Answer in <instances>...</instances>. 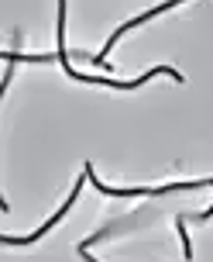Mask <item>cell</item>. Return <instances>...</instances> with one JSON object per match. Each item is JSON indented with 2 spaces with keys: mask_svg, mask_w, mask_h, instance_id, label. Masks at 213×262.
Returning <instances> with one entry per match:
<instances>
[{
  "mask_svg": "<svg viewBox=\"0 0 213 262\" xmlns=\"http://www.w3.org/2000/svg\"><path fill=\"white\" fill-rule=\"evenodd\" d=\"M83 180H86V169H83V176H79V183H76V190H72V193L66 196V204H62V210H55V214H52V217H48V221H45V224H41L38 231H31V235H28V238H4V245H31V242H38V238L45 235V231H52L55 224L62 221V214H66V210L72 207V200L79 196V190H83Z\"/></svg>",
  "mask_w": 213,
  "mask_h": 262,
  "instance_id": "obj_2",
  "label": "cell"
},
{
  "mask_svg": "<svg viewBox=\"0 0 213 262\" xmlns=\"http://www.w3.org/2000/svg\"><path fill=\"white\" fill-rule=\"evenodd\" d=\"M175 4H186V0H165V4H158V7H151V11L138 14V17H134V21H127V25H120L117 31H114V35H110V41H107V45H103V52L96 55L93 62H96V66H107V55H110V49H114V45H117V38H120V35H124V31H131V28L145 25V21H151V17H158V14H165V11H172Z\"/></svg>",
  "mask_w": 213,
  "mask_h": 262,
  "instance_id": "obj_1",
  "label": "cell"
}]
</instances>
